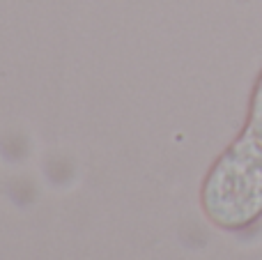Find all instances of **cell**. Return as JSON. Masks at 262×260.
<instances>
[{
    "label": "cell",
    "instance_id": "cell-1",
    "mask_svg": "<svg viewBox=\"0 0 262 260\" xmlns=\"http://www.w3.org/2000/svg\"><path fill=\"white\" fill-rule=\"evenodd\" d=\"M203 203L223 228H244L262 216V72L244 129L209 170Z\"/></svg>",
    "mask_w": 262,
    "mask_h": 260
}]
</instances>
